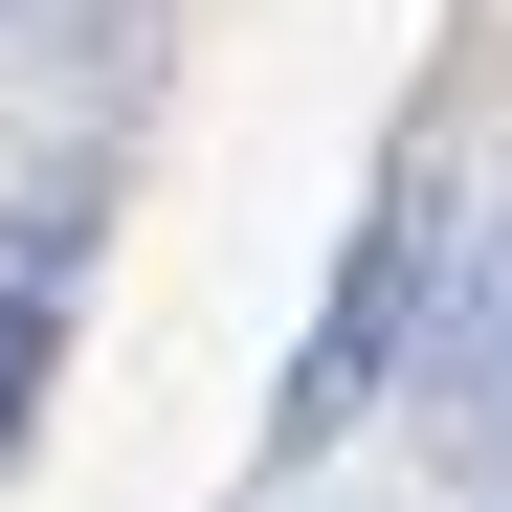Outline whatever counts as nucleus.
Returning a JSON list of instances; mask_svg holds the SVG:
<instances>
[{"instance_id":"1","label":"nucleus","mask_w":512,"mask_h":512,"mask_svg":"<svg viewBox=\"0 0 512 512\" xmlns=\"http://www.w3.org/2000/svg\"><path fill=\"white\" fill-rule=\"evenodd\" d=\"M401 357H423V201L379 179V223H357V268H334V312L290 334V379H268V468H312V446H334V423H357Z\"/></svg>"},{"instance_id":"2","label":"nucleus","mask_w":512,"mask_h":512,"mask_svg":"<svg viewBox=\"0 0 512 512\" xmlns=\"http://www.w3.org/2000/svg\"><path fill=\"white\" fill-rule=\"evenodd\" d=\"M67 245H90V179H45V201H23V245H0V468H23L45 357H67Z\"/></svg>"},{"instance_id":"3","label":"nucleus","mask_w":512,"mask_h":512,"mask_svg":"<svg viewBox=\"0 0 512 512\" xmlns=\"http://www.w3.org/2000/svg\"><path fill=\"white\" fill-rule=\"evenodd\" d=\"M423 423H446V468L512 490V268H490L468 312H423Z\"/></svg>"},{"instance_id":"4","label":"nucleus","mask_w":512,"mask_h":512,"mask_svg":"<svg viewBox=\"0 0 512 512\" xmlns=\"http://www.w3.org/2000/svg\"><path fill=\"white\" fill-rule=\"evenodd\" d=\"M490 268H512V245H490Z\"/></svg>"}]
</instances>
